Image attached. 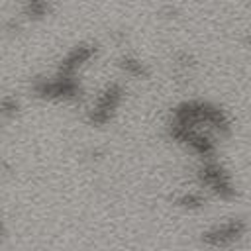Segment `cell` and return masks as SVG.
<instances>
[{"instance_id":"6da1fadb","label":"cell","mask_w":251,"mask_h":251,"mask_svg":"<svg viewBox=\"0 0 251 251\" xmlns=\"http://www.w3.org/2000/svg\"><path fill=\"white\" fill-rule=\"evenodd\" d=\"M198 182L212 194L220 196V198H231L235 194V188H233V182H231V176L229 173L212 159H204L200 171H198Z\"/></svg>"},{"instance_id":"3957f363","label":"cell","mask_w":251,"mask_h":251,"mask_svg":"<svg viewBox=\"0 0 251 251\" xmlns=\"http://www.w3.org/2000/svg\"><path fill=\"white\" fill-rule=\"evenodd\" d=\"M243 233H245V224L241 220H229L208 229L202 239L212 247H227L233 245L239 237H243Z\"/></svg>"},{"instance_id":"5b68a950","label":"cell","mask_w":251,"mask_h":251,"mask_svg":"<svg viewBox=\"0 0 251 251\" xmlns=\"http://www.w3.org/2000/svg\"><path fill=\"white\" fill-rule=\"evenodd\" d=\"M122 69H124L127 75H131V76H143V75H145L143 63L137 61V59H133V57H126V59L122 61Z\"/></svg>"},{"instance_id":"277c9868","label":"cell","mask_w":251,"mask_h":251,"mask_svg":"<svg viewBox=\"0 0 251 251\" xmlns=\"http://www.w3.org/2000/svg\"><path fill=\"white\" fill-rule=\"evenodd\" d=\"M22 4L29 18H43L49 14V0H22Z\"/></svg>"},{"instance_id":"7a4b0ae2","label":"cell","mask_w":251,"mask_h":251,"mask_svg":"<svg viewBox=\"0 0 251 251\" xmlns=\"http://www.w3.org/2000/svg\"><path fill=\"white\" fill-rule=\"evenodd\" d=\"M120 102H122V86L120 84H108L96 96V102H94V106L88 112L90 124H96V126L108 124L114 118Z\"/></svg>"}]
</instances>
